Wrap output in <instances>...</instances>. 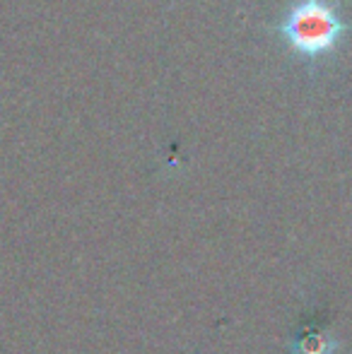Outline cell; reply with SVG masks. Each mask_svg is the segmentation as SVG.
<instances>
[{
	"label": "cell",
	"mask_w": 352,
	"mask_h": 354,
	"mask_svg": "<svg viewBox=\"0 0 352 354\" xmlns=\"http://www.w3.org/2000/svg\"><path fill=\"white\" fill-rule=\"evenodd\" d=\"M345 34L348 22L333 0H295L280 22V37L290 51L306 61L331 56Z\"/></svg>",
	"instance_id": "1"
}]
</instances>
